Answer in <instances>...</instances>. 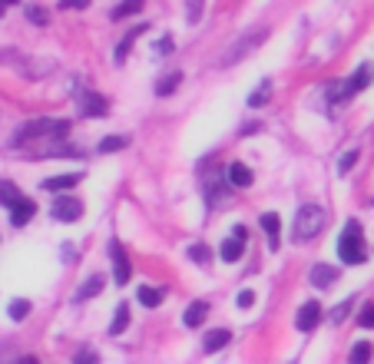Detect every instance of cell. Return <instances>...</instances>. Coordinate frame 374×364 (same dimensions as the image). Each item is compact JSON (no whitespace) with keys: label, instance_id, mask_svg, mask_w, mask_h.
Wrapping results in <instances>:
<instances>
[{"label":"cell","instance_id":"cell-1","mask_svg":"<svg viewBox=\"0 0 374 364\" xmlns=\"http://www.w3.org/2000/svg\"><path fill=\"white\" fill-rule=\"evenodd\" d=\"M338 255H341L344 265H361V262H368V249H364V239H361V226H358L355 219L344 226L341 239H338Z\"/></svg>","mask_w":374,"mask_h":364},{"label":"cell","instance_id":"cell-2","mask_svg":"<svg viewBox=\"0 0 374 364\" xmlns=\"http://www.w3.org/2000/svg\"><path fill=\"white\" fill-rule=\"evenodd\" d=\"M321 229H325V209L321 206H301L299 215H295V239L312 242Z\"/></svg>","mask_w":374,"mask_h":364},{"label":"cell","instance_id":"cell-3","mask_svg":"<svg viewBox=\"0 0 374 364\" xmlns=\"http://www.w3.org/2000/svg\"><path fill=\"white\" fill-rule=\"evenodd\" d=\"M262 40H265V30H252V34H245L242 40H235V43L225 50V57L219 60V63H222V66H232V63H239V60L248 57V53H252V50H255Z\"/></svg>","mask_w":374,"mask_h":364},{"label":"cell","instance_id":"cell-4","mask_svg":"<svg viewBox=\"0 0 374 364\" xmlns=\"http://www.w3.org/2000/svg\"><path fill=\"white\" fill-rule=\"evenodd\" d=\"M70 123L67 119H43V123H27V130L17 136V143H27V139H37V136H67Z\"/></svg>","mask_w":374,"mask_h":364},{"label":"cell","instance_id":"cell-5","mask_svg":"<svg viewBox=\"0 0 374 364\" xmlns=\"http://www.w3.org/2000/svg\"><path fill=\"white\" fill-rule=\"evenodd\" d=\"M76 110H80V116H106L110 99H106V96H100V93H93V90H83V93L76 96Z\"/></svg>","mask_w":374,"mask_h":364},{"label":"cell","instance_id":"cell-6","mask_svg":"<svg viewBox=\"0 0 374 364\" xmlns=\"http://www.w3.org/2000/svg\"><path fill=\"white\" fill-rule=\"evenodd\" d=\"M83 215V202L73 199V195H60L54 202V219L56 222H76Z\"/></svg>","mask_w":374,"mask_h":364},{"label":"cell","instance_id":"cell-7","mask_svg":"<svg viewBox=\"0 0 374 364\" xmlns=\"http://www.w3.org/2000/svg\"><path fill=\"white\" fill-rule=\"evenodd\" d=\"M34 215H37V206H34V199H23V195H20L17 202L10 206V222H14V226H27Z\"/></svg>","mask_w":374,"mask_h":364},{"label":"cell","instance_id":"cell-8","mask_svg":"<svg viewBox=\"0 0 374 364\" xmlns=\"http://www.w3.org/2000/svg\"><path fill=\"white\" fill-rule=\"evenodd\" d=\"M113 262H116V285H126L130 282V255L119 242H113Z\"/></svg>","mask_w":374,"mask_h":364},{"label":"cell","instance_id":"cell-9","mask_svg":"<svg viewBox=\"0 0 374 364\" xmlns=\"http://www.w3.org/2000/svg\"><path fill=\"white\" fill-rule=\"evenodd\" d=\"M318 321H321V305H318V302H308V305H301L299 318H295L299 331H312Z\"/></svg>","mask_w":374,"mask_h":364},{"label":"cell","instance_id":"cell-10","mask_svg":"<svg viewBox=\"0 0 374 364\" xmlns=\"http://www.w3.org/2000/svg\"><path fill=\"white\" fill-rule=\"evenodd\" d=\"M308 278H312L315 288H331L338 282V269L335 265H315V269L308 271Z\"/></svg>","mask_w":374,"mask_h":364},{"label":"cell","instance_id":"cell-11","mask_svg":"<svg viewBox=\"0 0 374 364\" xmlns=\"http://www.w3.org/2000/svg\"><path fill=\"white\" fill-rule=\"evenodd\" d=\"M259 226H262L265 239H268V249H279V215L275 212H262V219H259Z\"/></svg>","mask_w":374,"mask_h":364},{"label":"cell","instance_id":"cell-12","mask_svg":"<svg viewBox=\"0 0 374 364\" xmlns=\"http://www.w3.org/2000/svg\"><path fill=\"white\" fill-rule=\"evenodd\" d=\"M229 182L239 186V189H248V186H252V169L242 166V162H232V166H229Z\"/></svg>","mask_w":374,"mask_h":364},{"label":"cell","instance_id":"cell-13","mask_svg":"<svg viewBox=\"0 0 374 364\" xmlns=\"http://www.w3.org/2000/svg\"><path fill=\"white\" fill-rule=\"evenodd\" d=\"M83 175L76 173H67V175H54V179H43V189L47 192H60V189H73L76 182H80Z\"/></svg>","mask_w":374,"mask_h":364},{"label":"cell","instance_id":"cell-14","mask_svg":"<svg viewBox=\"0 0 374 364\" xmlns=\"http://www.w3.org/2000/svg\"><path fill=\"white\" fill-rule=\"evenodd\" d=\"M206 315H209V305H206V302H192V305L186 308V315H183V321H186L189 328H199L202 321H206Z\"/></svg>","mask_w":374,"mask_h":364},{"label":"cell","instance_id":"cell-15","mask_svg":"<svg viewBox=\"0 0 374 364\" xmlns=\"http://www.w3.org/2000/svg\"><path fill=\"white\" fill-rule=\"evenodd\" d=\"M242 249H245V242H242V239H235V235H232V239H225V242H222V249H219V255H222L225 262H239V258H242Z\"/></svg>","mask_w":374,"mask_h":364},{"label":"cell","instance_id":"cell-16","mask_svg":"<svg viewBox=\"0 0 374 364\" xmlns=\"http://www.w3.org/2000/svg\"><path fill=\"white\" fill-rule=\"evenodd\" d=\"M229 338H232V335H229L225 328H219V331H209V335H206V351H222V348L229 345Z\"/></svg>","mask_w":374,"mask_h":364},{"label":"cell","instance_id":"cell-17","mask_svg":"<svg viewBox=\"0 0 374 364\" xmlns=\"http://www.w3.org/2000/svg\"><path fill=\"white\" fill-rule=\"evenodd\" d=\"M126 325H130V305H119L116 308V318H113V325H110V335H123Z\"/></svg>","mask_w":374,"mask_h":364},{"label":"cell","instance_id":"cell-18","mask_svg":"<svg viewBox=\"0 0 374 364\" xmlns=\"http://www.w3.org/2000/svg\"><path fill=\"white\" fill-rule=\"evenodd\" d=\"M268 93H272V83H268V80H262V83H259V90L248 96V106H252V110L265 106V103H268Z\"/></svg>","mask_w":374,"mask_h":364},{"label":"cell","instance_id":"cell-19","mask_svg":"<svg viewBox=\"0 0 374 364\" xmlns=\"http://www.w3.org/2000/svg\"><path fill=\"white\" fill-rule=\"evenodd\" d=\"M103 285H106V282H103L100 275H93V278H90L86 285L76 291V298H80V302H83V298H93V295H100V291H103Z\"/></svg>","mask_w":374,"mask_h":364},{"label":"cell","instance_id":"cell-20","mask_svg":"<svg viewBox=\"0 0 374 364\" xmlns=\"http://www.w3.org/2000/svg\"><path fill=\"white\" fill-rule=\"evenodd\" d=\"M368 83H371V70H368V66H358L355 77H351V83H348V90H351V93H358V90H364Z\"/></svg>","mask_w":374,"mask_h":364},{"label":"cell","instance_id":"cell-21","mask_svg":"<svg viewBox=\"0 0 374 364\" xmlns=\"http://www.w3.org/2000/svg\"><path fill=\"white\" fill-rule=\"evenodd\" d=\"M139 302H143V305H146V308H156V305H159V302H163V291H159V288L143 285V288H139Z\"/></svg>","mask_w":374,"mask_h":364},{"label":"cell","instance_id":"cell-22","mask_svg":"<svg viewBox=\"0 0 374 364\" xmlns=\"http://www.w3.org/2000/svg\"><path fill=\"white\" fill-rule=\"evenodd\" d=\"M17 199H20V192H17L14 182H0V206H7V209H10Z\"/></svg>","mask_w":374,"mask_h":364},{"label":"cell","instance_id":"cell-23","mask_svg":"<svg viewBox=\"0 0 374 364\" xmlns=\"http://www.w3.org/2000/svg\"><path fill=\"white\" fill-rule=\"evenodd\" d=\"M179 83H183V73H169L166 80H159V83H156V93H159V96H169L172 90H176V86H179Z\"/></svg>","mask_w":374,"mask_h":364},{"label":"cell","instance_id":"cell-24","mask_svg":"<svg viewBox=\"0 0 374 364\" xmlns=\"http://www.w3.org/2000/svg\"><path fill=\"white\" fill-rule=\"evenodd\" d=\"M143 30H146V27H136V30H132V34H126V40H123V43H119V47H116V63H123V60H126V53H130V47H132V40L139 37V34H143Z\"/></svg>","mask_w":374,"mask_h":364},{"label":"cell","instance_id":"cell-25","mask_svg":"<svg viewBox=\"0 0 374 364\" xmlns=\"http://www.w3.org/2000/svg\"><path fill=\"white\" fill-rule=\"evenodd\" d=\"M130 146V139H123V136H106L103 143H100V153H116V149H126Z\"/></svg>","mask_w":374,"mask_h":364},{"label":"cell","instance_id":"cell-26","mask_svg":"<svg viewBox=\"0 0 374 364\" xmlns=\"http://www.w3.org/2000/svg\"><path fill=\"white\" fill-rule=\"evenodd\" d=\"M143 7V0H123L116 10H113V20H123V17H130V14H136Z\"/></svg>","mask_w":374,"mask_h":364},{"label":"cell","instance_id":"cell-27","mask_svg":"<svg viewBox=\"0 0 374 364\" xmlns=\"http://www.w3.org/2000/svg\"><path fill=\"white\" fill-rule=\"evenodd\" d=\"M27 315H30V302H27V298H17V302H10V318H14V321H23Z\"/></svg>","mask_w":374,"mask_h":364},{"label":"cell","instance_id":"cell-28","mask_svg":"<svg viewBox=\"0 0 374 364\" xmlns=\"http://www.w3.org/2000/svg\"><path fill=\"white\" fill-rule=\"evenodd\" d=\"M189 258L196 262V265H209V258H212V252L206 245H189Z\"/></svg>","mask_w":374,"mask_h":364},{"label":"cell","instance_id":"cell-29","mask_svg":"<svg viewBox=\"0 0 374 364\" xmlns=\"http://www.w3.org/2000/svg\"><path fill=\"white\" fill-rule=\"evenodd\" d=\"M358 325H361V328H374V302H368V305L361 308V315H358Z\"/></svg>","mask_w":374,"mask_h":364},{"label":"cell","instance_id":"cell-30","mask_svg":"<svg viewBox=\"0 0 374 364\" xmlns=\"http://www.w3.org/2000/svg\"><path fill=\"white\" fill-rule=\"evenodd\" d=\"M368 358H371V345H368V341H361V345H355V351H351V361H368Z\"/></svg>","mask_w":374,"mask_h":364},{"label":"cell","instance_id":"cell-31","mask_svg":"<svg viewBox=\"0 0 374 364\" xmlns=\"http://www.w3.org/2000/svg\"><path fill=\"white\" fill-rule=\"evenodd\" d=\"M186 10H189V23H199V17H202V0H186Z\"/></svg>","mask_w":374,"mask_h":364},{"label":"cell","instance_id":"cell-32","mask_svg":"<svg viewBox=\"0 0 374 364\" xmlns=\"http://www.w3.org/2000/svg\"><path fill=\"white\" fill-rule=\"evenodd\" d=\"M27 20H34L37 27H43L47 23V10L43 7H27Z\"/></svg>","mask_w":374,"mask_h":364},{"label":"cell","instance_id":"cell-33","mask_svg":"<svg viewBox=\"0 0 374 364\" xmlns=\"http://www.w3.org/2000/svg\"><path fill=\"white\" fill-rule=\"evenodd\" d=\"M355 162H358V153H355V149H351V153H344V156H341V162H338V169H341V173H348V169H351Z\"/></svg>","mask_w":374,"mask_h":364},{"label":"cell","instance_id":"cell-34","mask_svg":"<svg viewBox=\"0 0 374 364\" xmlns=\"http://www.w3.org/2000/svg\"><path fill=\"white\" fill-rule=\"evenodd\" d=\"M348 311H351V298H348V302H341V305L331 311V321H344V315H348Z\"/></svg>","mask_w":374,"mask_h":364},{"label":"cell","instance_id":"cell-35","mask_svg":"<svg viewBox=\"0 0 374 364\" xmlns=\"http://www.w3.org/2000/svg\"><path fill=\"white\" fill-rule=\"evenodd\" d=\"M60 7L63 10H83V7H90V0H60Z\"/></svg>","mask_w":374,"mask_h":364},{"label":"cell","instance_id":"cell-36","mask_svg":"<svg viewBox=\"0 0 374 364\" xmlns=\"http://www.w3.org/2000/svg\"><path fill=\"white\" fill-rule=\"evenodd\" d=\"M156 50H159L163 57H169V53L176 50V43H172V37H163V40H159V43H156Z\"/></svg>","mask_w":374,"mask_h":364},{"label":"cell","instance_id":"cell-37","mask_svg":"<svg viewBox=\"0 0 374 364\" xmlns=\"http://www.w3.org/2000/svg\"><path fill=\"white\" fill-rule=\"evenodd\" d=\"M235 305H239V308H252V305H255V295H252V291H239Z\"/></svg>","mask_w":374,"mask_h":364},{"label":"cell","instance_id":"cell-38","mask_svg":"<svg viewBox=\"0 0 374 364\" xmlns=\"http://www.w3.org/2000/svg\"><path fill=\"white\" fill-rule=\"evenodd\" d=\"M232 235H235V239H248V229H245V226H235V229H232Z\"/></svg>","mask_w":374,"mask_h":364},{"label":"cell","instance_id":"cell-39","mask_svg":"<svg viewBox=\"0 0 374 364\" xmlns=\"http://www.w3.org/2000/svg\"><path fill=\"white\" fill-rule=\"evenodd\" d=\"M14 3H17V0H0V14H3L7 7H14Z\"/></svg>","mask_w":374,"mask_h":364}]
</instances>
